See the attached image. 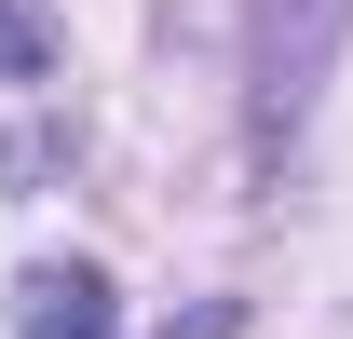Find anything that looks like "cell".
Returning a JSON list of instances; mask_svg holds the SVG:
<instances>
[{"label": "cell", "mask_w": 353, "mask_h": 339, "mask_svg": "<svg viewBox=\"0 0 353 339\" xmlns=\"http://www.w3.org/2000/svg\"><path fill=\"white\" fill-rule=\"evenodd\" d=\"M0 68H28V28H14V14H0Z\"/></svg>", "instance_id": "3957f363"}, {"label": "cell", "mask_w": 353, "mask_h": 339, "mask_svg": "<svg viewBox=\"0 0 353 339\" xmlns=\"http://www.w3.org/2000/svg\"><path fill=\"white\" fill-rule=\"evenodd\" d=\"M14 339H109V271L95 258H28L14 271Z\"/></svg>", "instance_id": "7a4b0ae2"}, {"label": "cell", "mask_w": 353, "mask_h": 339, "mask_svg": "<svg viewBox=\"0 0 353 339\" xmlns=\"http://www.w3.org/2000/svg\"><path fill=\"white\" fill-rule=\"evenodd\" d=\"M340 28H353V0H259V54H245V82H259V136H272V150L312 123Z\"/></svg>", "instance_id": "6da1fadb"}]
</instances>
